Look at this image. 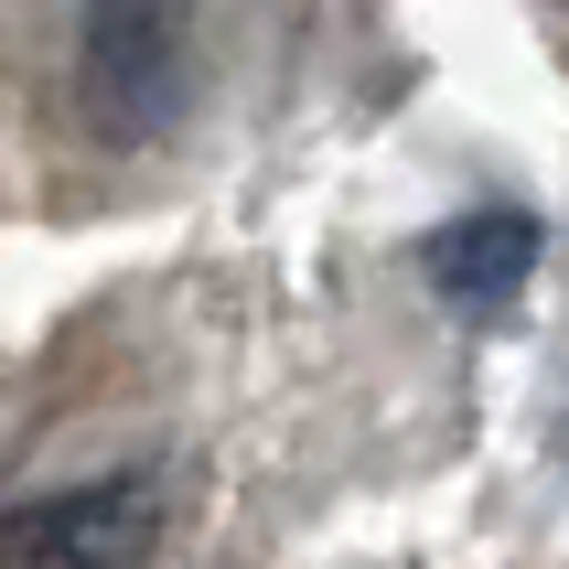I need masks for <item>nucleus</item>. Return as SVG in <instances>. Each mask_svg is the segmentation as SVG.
<instances>
[{"instance_id":"nucleus-1","label":"nucleus","mask_w":569,"mask_h":569,"mask_svg":"<svg viewBox=\"0 0 569 569\" xmlns=\"http://www.w3.org/2000/svg\"><path fill=\"white\" fill-rule=\"evenodd\" d=\"M161 538H172V473L97 462V473L32 483L0 516V569H151Z\"/></svg>"},{"instance_id":"nucleus-3","label":"nucleus","mask_w":569,"mask_h":569,"mask_svg":"<svg viewBox=\"0 0 569 569\" xmlns=\"http://www.w3.org/2000/svg\"><path fill=\"white\" fill-rule=\"evenodd\" d=\"M430 269H441V290L462 312H506L538 280V216L527 204H473V216H451L430 237Z\"/></svg>"},{"instance_id":"nucleus-2","label":"nucleus","mask_w":569,"mask_h":569,"mask_svg":"<svg viewBox=\"0 0 569 569\" xmlns=\"http://www.w3.org/2000/svg\"><path fill=\"white\" fill-rule=\"evenodd\" d=\"M193 87V0H87L76 22V97L97 129L151 140L183 119Z\"/></svg>"}]
</instances>
